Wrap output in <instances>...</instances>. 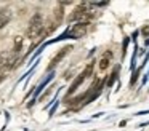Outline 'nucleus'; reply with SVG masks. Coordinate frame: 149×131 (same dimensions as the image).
I'll use <instances>...</instances> for the list:
<instances>
[{"label": "nucleus", "instance_id": "1", "mask_svg": "<svg viewBox=\"0 0 149 131\" xmlns=\"http://www.w3.org/2000/svg\"><path fill=\"white\" fill-rule=\"evenodd\" d=\"M111 61H112V51H106V53L103 54V58L100 59V62H98V69L101 70V72H104V70H107V67L111 66Z\"/></svg>", "mask_w": 149, "mask_h": 131}]
</instances>
